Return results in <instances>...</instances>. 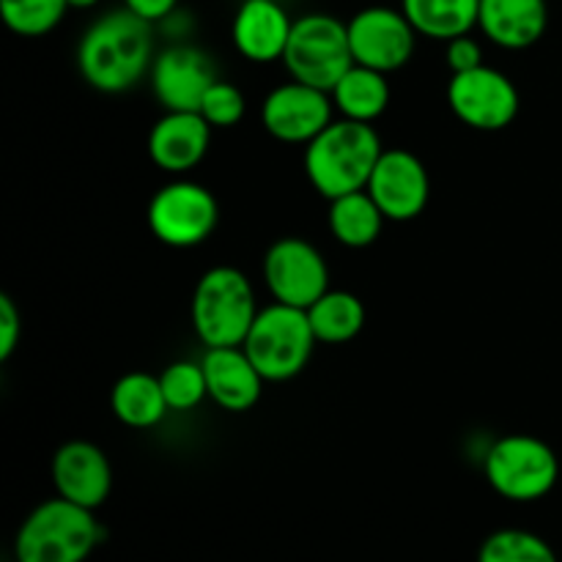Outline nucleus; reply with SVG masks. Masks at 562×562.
I'll list each match as a JSON object with an SVG mask.
<instances>
[{
	"label": "nucleus",
	"instance_id": "nucleus-1",
	"mask_svg": "<svg viewBox=\"0 0 562 562\" xmlns=\"http://www.w3.org/2000/svg\"><path fill=\"white\" fill-rule=\"evenodd\" d=\"M151 22L124 9L99 16L77 44V69L82 80L102 93H124L151 71Z\"/></svg>",
	"mask_w": 562,
	"mask_h": 562
},
{
	"label": "nucleus",
	"instance_id": "nucleus-2",
	"mask_svg": "<svg viewBox=\"0 0 562 562\" xmlns=\"http://www.w3.org/2000/svg\"><path fill=\"white\" fill-rule=\"evenodd\" d=\"M382 151V137L373 124L351 119L333 121L322 135L307 143L305 173L318 195L335 201L349 192L366 190Z\"/></svg>",
	"mask_w": 562,
	"mask_h": 562
},
{
	"label": "nucleus",
	"instance_id": "nucleus-3",
	"mask_svg": "<svg viewBox=\"0 0 562 562\" xmlns=\"http://www.w3.org/2000/svg\"><path fill=\"white\" fill-rule=\"evenodd\" d=\"M102 541L93 510L64 497L36 505L14 538L16 562H86Z\"/></svg>",
	"mask_w": 562,
	"mask_h": 562
},
{
	"label": "nucleus",
	"instance_id": "nucleus-4",
	"mask_svg": "<svg viewBox=\"0 0 562 562\" xmlns=\"http://www.w3.org/2000/svg\"><path fill=\"white\" fill-rule=\"evenodd\" d=\"M190 313L192 329L206 349L241 346L258 316L256 291L236 267H214L198 280Z\"/></svg>",
	"mask_w": 562,
	"mask_h": 562
},
{
	"label": "nucleus",
	"instance_id": "nucleus-5",
	"mask_svg": "<svg viewBox=\"0 0 562 562\" xmlns=\"http://www.w3.org/2000/svg\"><path fill=\"white\" fill-rule=\"evenodd\" d=\"M316 344L307 311L274 302L258 311L241 349L267 382H289L305 371Z\"/></svg>",
	"mask_w": 562,
	"mask_h": 562
},
{
	"label": "nucleus",
	"instance_id": "nucleus-6",
	"mask_svg": "<svg viewBox=\"0 0 562 562\" xmlns=\"http://www.w3.org/2000/svg\"><path fill=\"white\" fill-rule=\"evenodd\" d=\"M486 481L510 503L543 499L560 477L558 453L532 434H508L488 448L483 459Z\"/></svg>",
	"mask_w": 562,
	"mask_h": 562
},
{
	"label": "nucleus",
	"instance_id": "nucleus-7",
	"mask_svg": "<svg viewBox=\"0 0 562 562\" xmlns=\"http://www.w3.org/2000/svg\"><path fill=\"white\" fill-rule=\"evenodd\" d=\"M283 64L291 80L333 91L340 77L355 66L349 25L333 14H305L294 20Z\"/></svg>",
	"mask_w": 562,
	"mask_h": 562
},
{
	"label": "nucleus",
	"instance_id": "nucleus-8",
	"mask_svg": "<svg viewBox=\"0 0 562 562\" xmlns=\"http://www.w3.org/2000/svg\"><path fill=\"white\" fill-rule=\"evenodd\" d=\"M220 223L217 198L195 181L176 179L154 192L148 203V228L162 245L195 247L214 234Z\"/></svg>",
	"mask_w": 562,
	"mask_h": 562
},
{
	"label": "nucleus",
	"instance_id": "nucleus-9",
	"mask_svg": "<svg viewBox=\"0 0 562 562\" xmlns=\"http://www.w3.org/2000/svg\"><path fill=\"white\" fill-rule=\"evenodd\" d=\"M448 104L461 124L477 132H499L519 115V91L508 75L483 64L453 75Z\"/></svg>",
	"mask_w": 562,
	"mask_h": 562
},
{
	"label": "nucleus",
	"instance_id": "nucleus-10",
	"mask_svg": "<svg viewBox=\"0 0 562 562\" xmlns=\"http://www.w3.org/2000/svg\"><path fill=\"white\" fill-rule=\"evenodd\" d=\"M263 280L274 302L307 311L329 291V267L316 245L283 236L263 256Z\"/></svg>",
	"mask_w": 562,
	"mask_h": 562
},
{
	"label": "nucleus",
	"instance_id": "nucleus-11",
	"mask_svg": "<svg viewBox=\"0 0 562 562\" xmlns=\"http://www.w3.org/2000/svg\"><path fill=\"white\" fill-rule=\"evenodd\" d=\"M346 25H349L355 64L384 71V75L409 64L417 36H420L404 11L390 9V5H368L357 11Z\"/></svg>",
	"mask_w": 562,
	"mask_h": 562
},
{
	"label": "nucleus",
	"instance_id": "nucleus-12",
	"mask_svg": "<svg viewBox=\"0 0 562 562\" xmlns=\"http://www.w3.org/2000/svg\"><path fill=\"white\" fill-rule=\"evenodd\" d=\"M382 214L393 223H409L420 217L431 195V179L417 154L406 148H387L373 168L366 187Z\"/></svg>",
	"mask_w": 562,
	"mask_h": 562
},
{
	"label": "nucleus",
	"instance_id": "nucleus-13",
	"mask_svg": "<svg viewBox=\"0 0 562 562\" xmlns=\"http://www.w3.org/2000/svg\"><path fill=\"white\" fill-rule=\"evenodd\" d=\"M333 93L305 82H283L263 99V130L280 143H311L333 124Z\"/></svg>",
	"mask_w": 562,
	"mask_h": 562
},
{
	"label": "nucleus",
	"instance_id": "nucleus-14",
	"mask_svg": "<svg viewBox=\"0 0 562 562\" xmlns=\"http://www.w3.org/2000/svg\"><path fill=\"white\" fill-rule=\"evenodd\" d=\"M217 80L212 58L192 44L162 49L151 66V91L168 113H198Z\"/></svg>",
	"mask_w": 562,
	"mask_h": 562
},
{
	"label": "nucleus",
	"instance_id": "nucleus-15",
	"mask_svg": "<svg viewBox=\"0 0 562 562\" xmlns=\"http://www.w3.org/2000/svg\"><path fill=\"white\" fill-rule=\"evenodd\" d=\"M53 483L58 497L97 510L113 488V467L102 448L86 439L60 445L53 456Z\"/></svg>",
	"mask_w": 562,
	"mask_h": 562
},
{
	"label": "nucleus",
	"instance_id": "nucleus-16",
	"mask_svg": "<svg viewBox=\"0 0 562 562\" xmlns=\"http://www.w3.org/2000/svg\"><path fill=\"white\" fill-rule=\"evenodd\" d=\"M212 146V124L201 113H165L148 135V157L165 173L198 168Z\"/></svg>",
	"mask_w": 562,
	"mask_h": 562
},
{
	"label": "nucleus",
	"instance_id": "nucleus-17",
	"mask_svg": "<svg viewBox=\"0 0 562 562\" xmlns=\"http://www.w3.org/2000/svg\"><path fill=\"white\" fill-rule=\"evenodd\" d=\"M294 20L278 0H245L231 25L234 47L252 64L283 60Z\"/></svg>",
	"mask_w": 562,
	"mask_h": 562
},
{
	"label": "nucleus",
	"instance_id": "nucleus-18",
	"mask_svg": "<svg viewBox=\"0 0 562 562\" xmlns=\"http://www.w3.org/2000/svg\"><path fill=\"white\" fill-rule=\"evenodd\" d=\"M206 373L209 398L225 412H247L261 401L263 382L252 360L241 346H223V349H206L201 360Z\"/></svg>",
	"mask_w": 562,
	"mask_h": 562
},
{
	"label": "nucleus",
	"instance_id": "nucleus-19",
	"mask_svg": "<svg viewBox=\"0 0 562 562\" xmlns=\"http://www.w3.org/2000/svg\"><path fill=\"white\" fill-rule=\"evenodd\" d=\"M547 0H481L477 27L492 44L505 49H527L547 33Z\"/></svg>",
	"mask_w": 562,
	"mask_h": 562
},
{
	"label": "nucleus",
	"instance_id": "nucleus-20",
	"mask_svg": "<svg viewBox=\"0 0 562 562\" xmlns=\"http://www.w3.org/2000/svg\"><path fill=\"white\" fill-rule=\"evenodd\" d=\"M110 409L124 426L130 428H154L168 415V401H165L159 376L146 371L124 373L110 390Z\"/></svg>",
	"mask_w": 562,
	"mask_h": 562
},
{
	"label": "nucleus",
	"instance_id": "nucleus-21",
	"mask_svg": "<svg viewBox=\"0 0 562 562\" xmlns=\"http://www.w3.org/2000/svg\"><path fill=\"white\" fill-rule=\"evenodd\" d=\"M401 11L420 36L450 42L477 27L481 0H401Z\"/></svg>",
	"mask_w": 562,
	"mask_h": 562
},
{
	"label": "nucleus",
	"instance_id": "nucleus-22",
	"mask_svg": "<svg viewBox=\"0 0 562 562\" xmlns=\"http://www.w3.org/2000/svg\"><path fill=\"white\" fill-rule=\"evenodd\" d=\"M329 93L344 119L362 121V124H373L390 104V82L384 71L360 64L351 66Z\"/></svg>",
	"mask_w": 562,
	"mask_h": 562
},
{
	"label": "nucleus",
	"instance_id": "nucleus-23",
	"mask_svg": "<svg viewBox=\"0 0 562 562\" xmlns=\"http://www.w3.org/2000/svg\"><path fill=\"white\" fill-rule=\"evenodd\" d=\"M329 231H333L335 239L344 247L351 250H360V247L373 245L382 234L384 214L376 206V201L371 198L368 190L349 192V195H340L335 201H329Z\"/></svg>",
	"mask_w": 562,
	"mask_h": 562
},
{
	"label": "nucleus",
	"instance_id": "nucleus-24",
	"mask_svg": "<svg viewBox=\"0 0 562 562\" xmlns=\"http://www.w3.org/2000/svg\"><path fill=\"white\" fill-rule=\"evenodd\" d=\"M307 318L318 344H349L366 327V305L351 291L329 289L307 307Z\"/></svg>",
	"mask_w": 562,
	"mask_h": 562
},
{
	"label": "nucleus",
	"instance_id": "nucleus-25",
	"mask_svg": "<svg viewBox=\"0 0 562 562\" xmlns=\"http://www.w3.org/2000/svg\"><path fill=\"white\" fill-rule=\"evenodd\" d=\"M69 11V0H0V16L16 36H47Z\"/></svg>",
	"mask_w": 562,
	"mask_h": 562
},
{
	"label": "nucleus",
	"instance_id": "nucleus-26",
	"mask_svg": "<svg viewBox=\"0 0 562 562\" xmlns=\"http://www.w3.org/2000/svg\"><path fill=\"white\" fill-rule=\"evenodd\" d=\"M477 562H560L541 536L527 530H497L481 543Z\"/></svg>",
	"mask_w": 562,
	"mask_h": 562
},
{
	"label": "nucleus",
	"instance_id": "nucleus-27",
	"mask_svg": "<svg viewBox=\"0 0 562 562\" xmlns=\"http://www.w3.org/2000/svg\"><path fill=\"white\" fill-rule=\"evenodd\" d=\"M159 384H162L165 401H168V406L173 412H190L198 404H203V398H209L206 373H203L201 362H170L159 373Z\"/></svg>",
	"mask_w": 562,
	"mask_h": 562
},
{
	"label": "nucleus",
	"instance_id": "nucleus-28",
	"mask_svg": "<svg viewBox=\"0 0 562 562\" xmlns=\"http://www.w3.org/2000/svg\"><path fill=\"white\" fill-rule=\"evenodd\" d=\"M247 99L234 82L217 80L203 97L201 110L198 113L212 124V130H231V126L239 124L245 119Z\"/></svg>",
	"mask_w": 562,
	"mask_h": 562
},
{
	"label": "nucleus",
	"instance_id": "nucleus-29",
	"mask_svg": "<svg viewBox=\"0 0 562 562\" xmlns=\"http://www.w3.org/2000/svg\"><path fill=\"white\" fill-rule=\"evenodd\" d=\"M22 338V316L9 294H0V362H9Z\"/></svg>",
	"mask_w": 562,
	"mask_h": 562
},
{
	"label": "nucleus",
	"instance_id": "nucleus-30",
	"mask_svg": "<svg viewBox=\"0 0 562 562\" xmlns=\"http://www.w3.org/2000/svg\"><path fill=\"white\" fill-rule=\"evenodd\" d=\"M448 66L453 75L483 66L481 42H475L470 33H467V36H459V38H450L448 42Z\"/></svg>",
	"mask_w": 562,
	"mask_h": 562
},
{
	"label": "nucleus",
	"instance_id": "nucleus-31",
	"mask_svg": "<svg viewBox=\"0 0 562 562\" xmlns=\"http://www.w3.org/2000/svg\"><path fill=\"white\" fill-rule=\"evenodd\" d=\"M124 5L154 25V22H159V20H165V16L173 14L176 5H179V0H124Z\"/></svg>",
	"mask_w": 562,
	"mask_h": 562
},
{
	"label": "nucleus",
	"instance_id": "nucleus-32",
	"mask_svg": "<svg viewBox=\"0 0 562 562\" xmlns=\"http://www.w3.org/2000/svg\"><path fill=\"white\" fill-rule=\"evenodd\" d=\"M99 0H69V9H93Z\"/></svg>",
	"mask_w": 562,
	"mask_h": 562
}]
</instances>
